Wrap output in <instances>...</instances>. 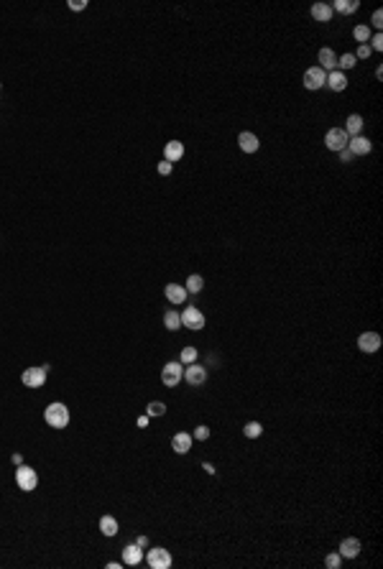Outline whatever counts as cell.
Returning a JSON list of instances; mask_svg holds the SVG:
<instances>
[{
    "instance_id": "cell-20",
    "label": "cell",
    "mask_w": 383,
    "mask_h": 569,
    "mask_svg": "<svg viewBox=\"0 0 383 569\" xmlns=\"http://www.w3.org/2000/svg\"><path fill=\"white\" fill-rule=\"evenodd\" d=\"M332 6L330 3H314L312 6V18L319 21V23H327V21H332Z\"/></svg>"
},
{
    "instance_id": "cell-25",
    "label": "cell",
    "mask_w": 383,
    "mask_h": 569,
    "mask_svg": "<svg viewBox=\"0 0 383 569\" xmlns=\"http://www.w3.org/2000/svg\"><path fill=\"white\" fill-rule=\"evenodd\" d=\"M360 8V3H358V0H335V6H332V11H340V13H355V11H358Z\"/></svg>"
},
{
    "instance_id": "cell-8",
    "label": "cell",
    "mask_w": 383,
    "mask_h": 569,
    "mask_svg": "<svg viewBox=\"0 0 383 569\" xmlns=\"http://www.w3.org/2000/svg\"><path fill=\"white\" fill-rule=\"evenodd\" d=\"M184 381L189 383V386H205V381H207V367L205 365H197V362H192V365H186L184 367Z\"/></svg>"
},
{
    "instance_id": "cell-38",
    "label": "cell",
    "mask_w": 383,
    "mask_h": 569,
    "mask_svg": "<svg viewBox=\"0 0 383 569\" xmlns=\"http://www.w3.org/2000/svg\"><path fill=\"white\" fill-rule=\"evenodd\" d=\"M337 153H340V161H342V163H350V161L355 158V156L350 153V148H342V151H337Z\"/></svg>"
},
{
    "instance_id": "cell-18",
    "label": "cell",
    "mask_w": 383,
    "mask_h": 569,
    "mask_svg": "<svg viewBox=\"0 0 383 569\" xmlns=\"http://www.w3.org/2000/svg\"><path fill=\"white\" fill-rule=\"evenodd\" d=\"M340 556H345V559H355V556H358L360 554V541H358V538H342V541H340Z\"/></svg>"
},
{
    "instance_id": "cell-11",
    "label": "cell",
    "mask_w": 383,
    "mask_h": 569,
    "mask_svg": "<svg viewBox=\"0 0 383 569\" xmlns=\"http://www.w3.org/2000/svg\"><path fill=\"white\" fill-rule=\"evenodd\" d=\"M317 67L319 69H324L327 74L330 72H335V67H337V56H335V51L330 49V46H324V49H319V54H317Z\"/></svg>"
},
{
    "instance_id": "cell-19",
    "label": "cell",
    "mask_w": 383,
    "mask_h": 569,
    "mask_svg": "<svg viewBox=\"0 0 383 569\" xmlns=\"http://www.w3.org/2000/svg\"><path fill=\"white\" fill-rule=\"evenodd\" d=\"M363 115H358V112H352V115H347V120H345V133L350 135V138H355V135H360V130H363Z\"/></svg>"
},
{
    "instance_id": "cell-23",
    "label": "cell",
    "mask_w": 383,
    "mask_h": 569,
    "mask_svg": "<svg viewBox=\"0 0 383 569\" xmlns=\"http://www.w3.org/2000/svg\"><path fill=\"white\" fill-rule=\"evenodd\" d=\"M189 294H200L202 289H205V278L200 276V273H192L189 278H186V286H184Z\"/></svg>"
},
{
    "instance_id": "cell-30",
    "label": "cell",
    "mask_w": 383,
    "mask_h": 569,
    "mask_svg": "<svg viewBox=\"0 0 383 569\" xmlns=\"http://www.w3.org/2000/svg\"><path fill=\"white\" fill-rule=\"evenodd\" d=\"M146 414L148 416H163V414H166V404H161V401H151L148 406H146Z\"/></svg>"
},
{
    "instance_id": "cell-14",
    "label": "cell",
    "mask_w": 383,
    "mask_h": 569,
    "mask_svg": "<svg viewBox=\"0 0 383 569\" xmlns=\"http://www.w3.org/2000/svg\"><path fill=\"white\" fill-rule=\"evenodd\" d=\"M238 146H240V151H243V153H256L261 143H258V135H256V133L243 130V133L238 135Z\"/></svg>"
},
{
    "instance_id": "cell-15",
    "label": "cell",
    "mask_w": 383,
    "mask_h": 569,
    "mask_svg": "<svg viewBox=\"0 0 383 569\" xmlns=\"http://www.w3.org/2000/svg\"><path fill=\"white\" fill-rule=\"evenodd\" d=\"M163 294H166V301L169 304H184L186 296H189V291L181 286V283H169V286L163 289Z\"/></svg>"
},
{
    "instance_id": "cell-5",
    "label": "cell",
    "mask_w": 383,
    "mask_h": 569,
    "mask_svg": "<svg viewBox=\"0 0 383 569\" xmlns=\"http://www.w3.org/2000/svg\"><path fill=\"white\" fill-rule=\"evenodd\" d=\"M146 564H148L151 569H169V566H171V554H169L166 549H161V546L148 549V551H146Z\"/></svg>"
},
{
    "instance_id": "cell-13",
    "label": "cell",
    "mask_w": 383,
    "mask_h": 569,
    "mask_svg": "<svg viewBox=\"0 0 383 569\" xmlns=\"http://www.w3.org/2000/svg\"><path fill=\"white\" fill-rule=\"evenodd\" d=\"M143 561V549L138 546V544H128L125 549H123V564H128V566H138Z\"/></svg>"
},
{
    "instance_id": "cell-3",
    "label": "cell",
    "mask_w": 383,
    "mask_h": 569,
    "mask_svg": "<svg viewBox=\"0 0 383 569\" xmlns=\"http://www.w3.org/2000/svg\"><path fill=\"white\" fill-rule=\"evenodd\" d=\"M46 370H49V365H34V367H26L23 370V375H21V381H23V386L26 388H41L44 383H46Z\"/></svg>"
},
{
    "instance_id": "cell-27",
    "label": "cell",
    "mask_w": 383,
    "mask_h": 569,
    "mask_svg": "<svg viewBox=\"0 0 383 569\" xmlns=\"http://www.w3.org/2000/svg\"><path fill=\"white\" fill-rule=\"evenodd\" d=\"M243 434H245V439H258V437L263 434L261 421H248V424L243 426Z\"/></svg>"
},
{
    "instance_id": "cell-1",
    "label": "cell",
    "mask_w": 383,
    "mask_h": 569,
    "mask_svg": "<svg viewBox=\"0 0 383 569\" xmlns=\"http://www.w3.org/2000/svg\"><path fill=\"white\" fill-rule=\"evenodd\" d=\"M44 421L51 426V429H67V424H69V409L59 401H54L46 406L44 411Z\"/></svg>"
},
{
    "instance_id": "cell-22",
    "label": "cell",
    "mask_w": 383,
    "mask_h": 569,
    "mask_svg": "<svg viewBox=\"0 0 383 569\" xmlns=\"http://www.w3.org/2000/svg\"><path fill=\"white\" fill-rule=\"evenodd\" d=\"M100 531H102V536H115L118 533V521L113 516H102L100 518Z\"/></svg>"
},
{
    "instance_id": "cell-7",
    "label": "cell",
    "mask_w": 383,
    "mask_h": 569,
    "mask_svg": "<svg viewBox=\"0 0 383 569\" xmlns=\"http://www.w3.org/2000/svg\"><path fill=\"white\" fill-rule=\"evenodd\" d=\"M205 314H202V311L197 309V306H186L184 311H181V327H186V329H202L205 327Z\"/></svg>"
},
{
    "instance_id": "cell-21",
    "label": "cell",
    "mask_w": 383,
    "mask_h": 569,
    "mask_svg": "<svg viewBox=\"0 0 383 569\" xmlns=\"http://www.w3.org/2000/svg\"><path fill=\"white\" fill-rule=\"evenodd\" d=\"M184 156V143H181V140H169V143H166V148H163V158H166V161H179Z\"/></svg>"
},
{
    "instance_id": "cell-42",
    "label": "cell",
    "mask_w": 383,
    "mask_h": 569,
    "mask_svg": "<svg viewBox=\"0 0 383 569\" xmlns=\"http://www.w3.org/2000/svg\"><path fill=\"white\" fill-rule=\"evenodd\" d=\"M202 470H205V472H210V475H215V467H212L210 462H205V465H202Z\"/></svg>"
},
{
    "instance_id": "cell-9",
    "label": "cell",
    "mask_w": 383,
    "mask_h": 569,
    "mask_svg": "<svg viewBox=\"0 0 383 569\" xmlns=\"http://www.w3.org/2000/svg\"><path fill=\"white\" fill-rule=\"evenodd\" d=\"M324 82H327V72H324V69L309 67V69L304 72V87H307V90H319V87H324Z\"/></svg>"
},
{
    "instance_id": "cell-34",
    "label": "cell",
    "mask_w": 383,
    "mask_h": 569,
    "mask_svg": "<svg viewBox=\"0 0 383 569\" xmlns=\"http://www.w3.org/2000/svg\"><path fill=\"white\" fill-rule=\"evenodd\" d=\"M370 51H383V34H375V36H370Z\"/></svg>"
},
{
    "instance_id": "cell-39",
    "label": "cell",
    "mask_w": 383,
    "mask_h": 569,
    "mask_svg": "<svg viewBox=\"0 0 383 569\" xmlns=\"http://www.w3.org/2000/svg\"><path fill=\"white\" fill-rule=\"evenodd\" d=\"M148 419H151V416H148V414H143V416H138V421H135V424H138L141 429H143V426H148Z\"/></svg>"
},
{
    "instance_id": "cell-26",
    "label": "cell",
    "mask_w": 383,
    "mask_h": 569,
    "mask_svg": "<svg viewBox=\"0 0 383 569\" xmlns=\"http://www.w3.org/2000/svg\"><path fill=\"white\" fill-rule=\"evenodd\" d=\"M352 36H355V41H358V44H368L370 41V26H365V23H358V26H355L352 28Z\"/></svg>"
},
{
    "instance_id": "cell-40",
    "label": "cell",
    "mask_w": 383,
    "mask_h": 569,
    "mask_svg": "<svg viewBox=\"0 0 383 569\" xmlns=\"http://www.w3.org/2000/svg\"><path fill=\"white\" fill-rule=\"evenodd\" d=\"M135 544H138L141 549H146V546H148V538H146V536H138V538H135Z\"/></svg>"
},
{
    "instance_id": "cell-28",
    "label": "cell",
    "mask_w": 383,
    "mask_h": 569,
    "mask_svg": "<svg viewBox=\"0 0 383 569\" xmlns=\"http://www.w3.org/2000/svg\"><path fill=\"white\" fill-rule=\"evenodd\" d=\"M197 347H184L181 350V355H179V362L181 365H192V362H197Z\"/></svg>"
},
{
    "instance_id": "cell-6",
    "label": "cell",
    "mask_w": 383,
    "mask_h": 569,
    "mask_svg": "<svg viewBox=\"0 0 383 569\" xmlns=\"http://www.w3.org/2000/svg\"><path fill=\"white\" fill-rule=\"evenodd\" d=\"M347 140H350V135L342 128H330V130H327V135H324V146L337 153V151L347 148Z\"/></svg>"
},
{
    "instance_id": "cell-2",
    "label": "cell",
    "mask_w": 383,
    "mask_h": 569,
    "mask_svg": "<svg viewBox=\"0 0 383 569\" xmlns=\"http://www.w3.org/2000/svg\"><path fill=\"white\" fill-rule=\"evenodd\" d=\"M16 485H18L23 493L36 490V485H39V475H36V470L29 467V465H18V467H16Z\"/></svg>"
},
{
    "instance_id": "cell-31",
    "label": "cell",
    "mask_w": 383,
    "mask_h": 569,
    "mask_svg": "<svg viewBox=\"0 0 383 569\" xmlns=\"http://www.w3.org/2000/svg\"><path fill=\"white\" fill-rule=\"evenodd\" d=\"M340 561H342L340 551H332V554H327V556H324V564L330 566V569H337V566H340Z\"/></svg>"
},
{
    "instance_id": "cell-16",
    "label": "cell",
    "mask_w": 383,
    "mask_h": 569,
    "mask_svg": "<svg viewBox=\"0 0 383 569\" xmlns=\"http://www.w3.org/2000/svg\"><path fill=\"white\" fill-rule=\"evenodd\" d=\"M192 442H195V437H192V434L179 432V434L171 437V449H174L176 454H186V452L192 449Z\"/></svg>"
},
{
    "instance_id": "cell-35",
    "label": "cell",
    "mask_w": 383,
    "mask_h": 569,
    "mask_svg": "<svg viewBox=\"0 0 383 569\" xmlns=\"http://www.w3.org/2000/svg\"><path fill=\"white\" fill-rule=\"evenodd\" d=\"M370 54H373V51H370V46H368V44H360V46H358V51H355V59H368Z\"/></svg>"
},
{
    "instance_id": "cell-32",
    "label": "cell",
    "mask_w": 383,
    "mask_h": 569,
    "mask_svg": "<svg viewBox=\"0 0 383 569\" xmlns=\"http://www.w3.org/2000/svg\"><path fill=\"white\" fill-rule=\"evenodd\" d=\"M195 439H200V442H205V439H210V426H205V424H200L197 429H195V434H192Z\"/></svg>"
},
{
    "instance_id": "cell-43",
    "label": "cell",
    "mask_w": 383,
    "mask_h": 569,
    "mask_svg": "<svg viewBox=\"0 0 383 569\" xmlns=\"http://www.w3.org/2000/svg\"><path fill=\"white\" fill-rule=\"evenodd\" d=\"M13 465H16V467L23 465V457H21V454H13Z\"/></svg>"
},
{
    "instance_id": "cell-33",
    "label": "cell",
    "mask_w": 383,
    "mask_h": 569,
    "mask_svg": "<svg viewBox=\"0 0 383 569\" xmlns=\"http://www.w3.org/2000/svg\"><path fill=\"white\" fill-rule=\"evenodd\" d=\"M171 168H174V166H171V161H166V158H163V161H158L156 171H158L161 176H169V174H171Z\"/></svg>"
},
{
    "instance_id": "cell-44",
    "label": "cell",
    "mask_w": 383,
    "mask_h": 569,
    "mask_svg": "<svg viewBox=\"0 0 383 569\" xmlns=\"http://www.w3.org/2000/svg\"><path fill=\"white\" fill-rule=\"evenodd\" d=\"M0 90H3V84H0Z\"/></svg>"
},
{
    "instance_id": "cell-10",
    "label": "cell",
    "mask_w": 383,
    "mask_h": 569,
    "mask_svg": "<svg viewBox=\"0 0 383 569\" xmlns=\"http://www.w3.org/2000/svg\"><path fill=\"white\" fill-rule=\"evenodd\" d=\"M378 347H380V334L378 332H363L358 337V350L360 352L373 355V352H378Z\"/></svg>"
},
{
    "instance_id": "cell-12",
    "label": "cell",
    "mask_w": 383,
    "mask_h": 569,
    "mask_svg": "<svg viewBox=\"0 0 383 569\" xmlns=\"http://www.w3.org/2000/svg\"><path fill=\"white\" fill-rule=\"evenodd\" d=\"M347 148H350V153L352 156H365V153H370L373 151V143L365 138V135H355V138H350L347 140Z\"/></svg>"
},
{
    "instance_id": "cell-17",
    "label": "cell",
    "mask_w": 383,
    "mask_h": 569,
    "mask_svg": "<svg viewBox=\"0 0 383 569\" xmlns=\"http://www.w3.org/2000/svg\"><path fill=\"white\" fill-rule=\"evenodd\" d=\"M327 87H330L332 92H342L345 87H347V74L345 72H340V69H335V72H330L327 74Z\"/></svg>"
},
{
    "instance_id": "cell-24",
    "label": "cell",
    "mask_w": 383,
    "mask_h": 569,
    "mask_svg": "<svg viewBox=\"0 0 383 569\" xmlns=\"http://www.w3.org/2000/svg\"><path fill=\"white\" fill-rule=\"evenodd\" d=\"M163 324H166V329H171V332H176V329H181V314L179 311H166L163 314Z\"/></svg>"
},
{
    "instance_id": "cell-4",
    "label": "cell",
    "mask_w": 383,
    "mask_h": 569,
    "mask_svg": "<svg viewBox=\"0 0 383 569\" xmlns=\"http://www.w3.org/2000/svg\"><path fill=\"white\" fill-rule=\"evenodd\" d=\"M181 378H184V365H181V362L174 360V362H166V365H163V370H161V383L166 386V388L179 386Z\"/></svg>"
},
{
    "instance_id": "cell-37",
    "label": "cell",
    "mask_w": 383,
    "mask_h": 569,
    "mask_svg": "<svg viewBox=\"0 0 383 569\" xmlns=\"http://www.w3.org/2000/svg\"><path fill=\"white\" fill-rule=\"evenodd\" d=\"M69 8L72 11H85L87 8V0H69Z\"/></svg>"
},
{
    "instance_id": "cell-36",
    "label": "cell",
    "mask_w": 383,
    "mask_h": 569,
    "mask_svg": "<svg viewBox=\"0 0 383 569\" xmlns=\"http://www.w3.org/2000/svg\"><path fill=\"white\" fill-rule=\"evenodd\" d=\"M373 28H378V31H380V28H383V11L378 8V11H373Z\"/></svg>"
},
{
    "instance_id": "cell-29",
    "label": "cell",
    "mask_w": 383,
    "mask_h": 569,
    "mask_svg": "<svg viewBox=\"0 0 383 569\" xmlns=\"http://www.w3.org/2000/svg\"><path fill=\"white\" fill-rule=\"evenodd\" d=\"M355 64H358V59H355V54H342L340 59H337V67H340V72H347V69H352Z\"/></svg>"
},
{
    "instance_id": "cell-41",
    "label": "cell",
    "mask_w": 383,
    "mask_h": 569,
    "mask_svg": "<svg viewBox=\"0 0 383 569\" xmlns=\"http://www.w3.org/2000/svg\"><path fill=\"white\" fill-rule=\"evenodd\" d=\"M123 561H107V569H120Z\"/></svg>"
}]
</instances>
